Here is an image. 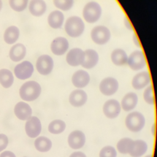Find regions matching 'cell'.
I'll return each mask as SVG.
<instances>
[{
  "instance_id": "6da1fadb",
  "label": "cell",
  "mask_w": 157,
  "mask_h": 157,
  "mask_svg": "<svg viewBox=\"0 0 157 157\" xmlns=\"http://www.w3.org/2000/svg\"><path fill=\"white\" fill-rule=\"evenodd\" d=\"M41 93L40 84L33 80L24 83L19 90V94L25 101H33L38 98Z\"/></svg>"
},
{
  "instance_id": "7a4b0ae2",
  "label": "cell",
  "mask_w": 157,
  "mask_h": 157,
  "mask_svg": "<svg viewBox=\"0 0 157 157\" xmlns=\"http://www.w3.org/2000/svg\"><path fill=\"white\" fill-rule=\"evenodd\" d=\"M85 23L78 16L73 15L67 18L64 24L66 33L71 37H77L82 35L85 30Z\"/></svg>"
},
{
  "instance_id": "3957f363",
  "label": "cell",
  "mask_w": 157,
  "mask_h": 157,
  "mask_svg": "<svg viewBox=\"0 0 157 157\" xmlns=\"http://www.w3.org/2000/svg\"><path fill=\"white\" fill-rule=\"evenodd\" d=\"M145 124L144 115L140 112L133 111L127 115L125 118V125L131 131L137 132L140 131Z\"/></svg>"
},
{
  "instance_id": "277c9868",
  "label": "cell",
  "mask_w": 157,
  "mask_h": 157,
  "mask_svg": "<svg viewBox=\"0 0 157 157\" xmlns=\"http://www.w3.org/2000/svg\"><path fill=\"white\" fill-rule=\"evenodd\" d=\"M102 14V8L100 4L96 1H90L83 7L82 15L86 21L88 23H94L101 17Z\"/></svg>"
},
{
  "instance_id": "5b68a950",
  "label": "cell",
  "mask_w": 157,
  "mask_h": 157,
  "mask_svg": "<svg viewBox=\"0 0 157 157\" xmlns=\"http://www.w3.org/2000/svg\"><path fill=\"white\" fill-rule=\"evenodd\" d=\"M90 36L94 42L97 44L103 45L110 40L111 33L110 29L107 26L104 25H97L92 28Z\"/></svg>"
},
{
  "instance_id": "8992f818",
  "label": "cell",
  "mask_w": 157,
  "mask_h": 157,
  "mask_svg": "<svg viewBox=\"0 0 157 157\" xmlns=\"http://www.w3.org/2000/svg\"><path fill=\"white\" fill-rule=\"evenodd\" d=\"M127 63L132 70L139 71L146 65L145 56L140 50H136L131 53L128 56Z\"/></svg>"
},
{
  "instance_id": "52a82bcc",
  "label": "cell",
  "mask_w": 157,
  "mask_h": 157,
  "mask_svg": "<svg viewBox=\"0 0 157 157\" xmlns=\"http://www.w3.org/2000/svg\"><path fill=\"white\" fill-rule=\"evenodd\" d=\"M54 63L52 58L48 55L40 56L36 63L37 72L42 75H47L51 73L53 69Z\"/></svg>"
},
{
  "instance_id": "ba28073f",
  "label": "cell",
  "mask_w": 157,
  "mask_h": 157,
  "mask_svg": "<svg viewBox=\"0 0 157 157\" xmlns=\"http://www.w3.org/2000/svg\"><path fill=\"white\" fill-rule=\"evenodd\" d=\"M119 88L118 80L112 77H107L103 78L99 85V88L101 93L105 96L114 94Z\"/></svg>"
},
{
  "instance_id": "9c48e42d",
  "label": "cell",
  "mask_w": 157,
  "mask_h": 157,
  "mask_svg": "<svg viewBox=\"0 0 157 157\" xmlns=\"http://www.w3.org/2000/svg\"><path fill=\"white\" fill-rule=\"evenodd\" d=\"M121 104L118 101L115 99H110L106 101L102 106L104 114L110 119L117 118L121 112Z\"/></svg>"
},
{
  "instance_id": "30bf717a",
  "label": "cell",
  "mask_w": 157,
  "mask_h": 157,
  "mask_svg": "<svg viewBox=\"0 0 157 157\" xmlns=\"http://www.w3.org/2000/svg\"><path fill=\"white\" fill-rule=\"evenodd\" d=\"M25 132L30 138L37 137L42 131V124L39 118L31 116L25 123Z\"/></svg>"
},
{
  "instance_id": "8fae6325",
  "label": "cell",
  "mask_w": 157,
  "mask_h": 157,
  "mask_svg": "<svg viewBox=\"0 0 157 157\" xmlns=\"http://www.w3.org/2000/svg\"><path fill=\"white\" fill-rule=\"evenodd\" d=\"M33 72V65L28 61H24L18 64L14 68V74L15 77L22 80L31 77Z\"/></svg>"
},
{
  "instance_id": "7c38bea8",
  "label": "cell",
  "mask_w": 157,
  "mask_h": 157,
  "mask_svg": "<svg viewBox=\"0 0 157 157\" xmlns=\"http://www.w3.org/2000/svg\"><path fill=\"white\" fill-rule=\"evenodd\" d=\"M86 142V136L80 130H74L68 136L67 143L69 146L74 150L82 148Z\"/></svg>"
},
{
  "instance_id": "4fadbf2b",
  "label": "cell",
  "mask_w": 157,
  "mask_h": 157,
  "mask_svg": "<svg viewBox=\"0 0 157 157\" xmlns=\"http://www.w3.org/2000/svg\"><path fill=\"white\" fill-rule=\"evenodd\" d=\"M69 46V44L67 39L64 37L59 36L52 40L50 44V49L54 55L61 56L67 52Z\"/></svg>"
},
{
  "instance_id": "5bb4252c",
  "label": "cell",
  "mask_w": 157,
  "mask_h": 157,
  "mask_svg": "<svg viewBox=\"0 0 157 157\" xmlns=\"http://www.w3.org/2000/svg\"><path fill=\"white\" fill-rule=\"evenodd\" d=\"M84 59V51L78 47L71 49L66 54V60L68 64L72 66L82 65Z\"/></svg>"
},
{
  "instance_id": "9a60e30c",
  "label": "cell",
  "mask_w": 157,
  "mask_h": 157,
  "mask_svg": "<svg viewBox=\"0 0 157 157\" xmlns=\"http://www.w3.org/2000/svg\"><path fill=\"white\" fill-rule=\"evenodd\" d=\"M13 112L17 118L22 121L28 120L33 113L31 106L23 101H20L16 104Z\"/></svg>"
},
{
  "instance_id": "2e32d148",
  "label": "cell",
  "mask_w": 157,
  "mask_h": 157,
  "mask_svg": "<svg viewBox=\"0 0 157 157\" xmlns=\"http://www.w3.org/2000/svg\"><path fill=\"white\" fill-rule=\"evenodd\" d=\"M148 150V145L145 141L137 139L132 140L128 154L132 157H141L147 152Z\"/></svg>"
},
{
  "instance_id": "e0dca14e",
  "label": "cell",
  "mask_w": 157,
  "mask_h": 157,
  "mask_svg": "<svg viewBox=\"0 0 157 157\" xmlns=\"http://www.w3.org/2000/svg\"><path fill=\"white\" fill-rule=\"evenodd\" d=\"M72 84L78 88L86 86L90 81V75L88 72L83 69L76 71L71 78Z\"/></svg>"
},
{
  "instance_id": "ac0fdd59",
  "label": "cell",
  "mask_w": 157,
  "mask_h": 157,
  "mask_svg": "<svg viewBox=\"0 0 157 157\" xmlns=\"http://www.w3.org/2000/svg\"><path fill=\"white\" fill-rule=\"evenodd\" d=\"M87 93L82 89H75L71 91L69 96V103L74 107H81L87 101Z\"/></svg>"
},
{
  "instance_id": "d6986e66",
  "label": "cell",
  "mask_w": 157,
  "mask_h": 157,
  "mask_svg": "<svg viewBox=\"0 0 157 157\" xmlns=\"http://www.w3.org/2000/svg\"><path fill=\"white\" fill-rule=\"evenodd\" d=\"M150 75L148 71H142L137 73L132 78L131 84L136 90L142 89L150 83Z\"/></svg>"
},
{
  "instance_id": "ffe728a7",
  "label": "cell",
  "mask_w": 157,
  "mask_h": 157,
  "mask_svg": "<svg viewBox=\"0 0 157 157\" xmlns=\"http://www.w3.org/2000/svg\"><path fill=\"white\" fill-rule=\"evenodd\" d=\"M98 53L91 48L84 50V59L82 64V67L86 69H91L94 67L99 61Z\"/></svg>"
},
{
  "instance_id": "44dd1931",
  "label": "cell",
  "mask_w": 157,
  "mask_h": 157,
  "mask_svg": "<svg viewBox=\"0 0 157 157\" xmlns=\"http://www.w3.org/2000/svg\"><path fill=\"white\" fill-rule=\"evenodd\" d=\"M138 102V96L134 92L127 93L122 98L121 107L126 112L133 110Z\"/></svg>"
},
{
  "instance_id": "7402d4cb",
  "label": "cell",
  "mask_w": 157,
  "mask_h": 157,
  "mask_svg": "<svg viewBox=\"0 0 157 157\" xmlns=\"http://www.w3.org/2000/svg\"><path fill=\"white\" fill-rule=\"evenodd\" d=\"M26 53V47L21 43L13 45L10 49L9 55L10 59L14 62H18L22 60Z\"/></svg>"
},
{
  "instance_id": "603a6c76",
  "label": "cell",
  "mask_w": 157,
  "mask_h": 157,
  "mask_svg": "<svg viewBox=\"0 0 157 157\" xmlns=\"http://www.w3.org/2000/svg\"><path fill=\"white\" fill-rule=\"evenodd\" d=\"M64 20V15L62 12L55 10L50 13L47 17L48 24L54 29H58L62 26Z\"/></svg>"
},
{
  "instance_id": "cb8c5ba5",
  "label": "cell",
  "mask_w": 157,
  "mask_h": 157,
  "mask_svg": "<svg viewBox=\"0 0 157 157\" xmlns=\"http://www.w3.org/2000/svg\"><path fill=\"white\" fill-rule=\"evenodd\" d=\"M47 10V5L43 0H31L29 4V10L34 17L43 15Z\"/></svg>"
},
{
  "instance_id": "d4e9b609",
  "label": "cell",
  "mask_w": 157,
  "mask_h": 157,
  "mask_svg": "<svg viewBox=\"0 0 157 157\" xmlns=\"http://www.w3.org/2000/svg\"><path fill=\"white\" fill-rule=\"evenodd\" d=\"M110 58L114 64L117 66H123L127 63L128 56L123 49L118 48L112 52Z\"/></svg>"
},
{
  "instance_id": "484cf974",
  "label": "cell",
  "mask_w": 157,
  "mask_h": 157,
  "mask_svg": "<svg viewBox=\"0 0 157 157\" xmlns=\"http://www.w3.org/2000/svg\"><path fill=\"white\" fill-rule=\"evenodd\" d=\"M20 36V29L15 26L8 27L4 31L3 38L7 44H13L17 42Z\"/></svg>"
},
{
  "instance_id": "4316f807",
  "label": "cell",
  "mask_w": 157,
  "mask_h": 157,
  "mask_svg": "<svg viewBox=\"0 0 157 157\" xmlns=\"http://www.w3.org/2000/svg\"><path fill=\"white\" fill-rule=\"evenodd\" d=\"M34 147L39 152L45 153L48 151L52 147V142L50 139L45 136L37 137L34 143Z\"/></svg>"
},
{
  "instance_id": "83f0119b",
  "label": "cell",
  "mask_w": 157,
  "mask_h": 157,
  "mask_svg": "<svg viewBox=\"0 0 157 157\" xmlns=\"http://www.w3.org/2000/svg\"><path fill=\"white\" fill-rule=\"evenodd\" d=\"M12 72L7 69H0V84L5 88H10L13 83Z\"/></svg>"
},
{
  "instance_id": "f1b7e54d",
  "label": "cell",
  "mask_w": 157,
  "mask_h": 157,
  "mask_svg": "<svg viewBox=\"0 0 157 157\" xmlns=\"http://www.w3.org/2000/svg\"><path fill=\"white\" fill-rule=\"evenodd\" d=\"M66 123L61 120L56 119L52 121L48 126V131L53 134H59L62 133L66 129Z\"/></svg>"
},
{
  "instance_id": "f546056e",
  "label": "cell",
  "mask_w": 157,
  "mask_h": 157,
  "mask_svg": "<svg viewBox=\"0 0 157 157\" xmlns=\"http://www.w3.org/2000/svg\"><path fill=\"white\" fill-rule=\"evenodd\" d=\"M132 140V139L128 137H123L119 140L117 144V149L118 151L123 155L128 154Z\"/></svg>"
},
{
  "instance_id": "4dcf8cb0",
  "label": "cell",
  "mask_w": 157,
  "mask_h": 157,
  "mask_svg": "<svg viewBox=\"0 0 157 157\" xmlns=\"http://www.w3.org/2000/svg\"><path fill=\"white\" fill-rule=\"evenodd\" d=\"M9 5L10 7L16 12H20L23 11L28 6V0H9Z\"/></svg>"
},
{
  "instance_id": "1f68e13d",
  "label": "cell",
  "mask_w": 157,
  "mask_h": 157,
  "mask_svg": "<svg viewBox=\"0 0 157 157\" xmlns=\"http://www.w3.org/2000/svg\"><path fill=\"white\" fill-rule=\"evenodd\" d=\"M53 4L57 8L67 11L71 9L74 5L73 0H53Z\"/></svg>"
},
{
  "instance_id": "d6a6232c",
  "label": "cell",
  "mask_w": 157,
  "mask_h": 157,
  "mask_svg": "<svg viewBox=\"0 0 157 157\" xmlns=\"http://www.w3.org/2000/svg\"><path fill=\"white\" fill-rule=\"evenodd\" d=\"M116 149L110 145H107L102 148L99 153V157H117Z\"/></svg>"
},
{
  "instance_id": "836d02e7",
  "label": "cell",
  "mask_w": 157,
  "mask_h": 157,
  "mask_svg": "<svg viewBox=\"0 0 157 157\" xmlns=\"http://www.w3.org/2000/svg\"><path fill=\"white\" fill-rule=\"evenodd\" d=\"M143 98L145 101L149 104H153L155 103V98L153 91V87L151 85H148L144 91Z\"/></svg>"
},
{
  "instance_id": "e575fe53",
  "label": "cell",
  "mask_w": 157,
  "mask_h": 157,
  "mask_svg": "<svg viewBox=\"0 0 157 157\" xmlns=\"http://www.w3.org/2000/svg\"><path fill=\"white\" fill-rule=\"evenodd\" d=\"M9 144L7 136L4 134H0V152L4 150Z\"/></svg>"
},
{
  "instance_id": "d590c367",
  "label": "cell",
  "mask_w": 157,
  "mask_h": 157,
  "mask_svg": "<svg viewBox=\"0 0 157 157\" xmlns=\"http://www.w3.org/2000/svg\"><path fill=\"white\" fill-rule=\"evenodd\" d=\"M0 157H16V156L12 151L6 150L0 154Z\"/></svg>"
},
{
  "instance_id": "8d00e7d4",
  "label": "cell",
  "mask_w": 157,
  "mask_h": 157,
  "mask_svg": "<svg viewBox=\"0 0 157 157\" xmlns=\"http://www.w3.org/2000/svg\"><path fill=\"white\" fill-rule=\"evenodd\" d=\"M69 157H86V155L82 151H74L70 155Z\"/></svg>"
},
{
  "instance_id": "74e56055",
  "label": "cell",
  "mask_w": 157,
  "mask_h": 157,
  "mask_svg": "<svg viewBox=\"0 0 157 157\" xmlns=\"http://www.w3.org/2000/svg\"><path fill=\"white\" fill-rule=\"evenodd\" d=\"M123 21H124V25L127 29H128L129 30H132V26L126 17H124Z\"/></svg>"
},
{
  "instance_id": "f35d334b",
  "label": "cell",
  "mask_w": 157,
  "mask_h": 157,
  "mask_svg": "<svg viewBox=\"0 0 157 157\" xmlns=\"http://www.w3.org/2000/svg\"><path fill=\"white\" fill-rule=\"evenodd\" d=\"M132 40L135 45H136L138 47H140V42L138 39V37L136 34H133L132 35Z\"/></svg>"
},
{
  "instance_id": "ab89813d",
  "label": "cell",
  "mask_w": 157,
  "mask_h": 157,
  "mask_svg": "<svg viewBox=\"0 0 157 157\" xmlns=\"http://www.w3.org/2000/svg\"><path fill=\"white\" fill-rule=\"evenodd\" d=\"M2 7V1L0 0V11L1 10Z\"/></svg>"
},
{
  "instance_id": "60d3db41",
  "label": "cell",
  "mask_w": 157,
  "mask_h": 157,
  "mask_svg": "<svg viewBox=\"0 0 157 157\" xmlns=\"http://www.w3.org/2000/svg\"><path fill=\"white\" fill-rule=\"evenodd\" d=\"M145 157H152V155H148L145 156Z\"/></svg>"
},
{
  "instance_id": "b9f144b4",
  "label": "cell",
  "mask_w": 157,
  "mask_h": 157,
  "mask_svg": "<svg viewBox=\"0 0 157 157\" xmlns=\"http://www.w3.org/2000/svg\"><path fill=\"white\" fill-rule=\"evenodd\" d=\"M24 157H26V156H24Z\"/></svg>"
}]
</instances>
